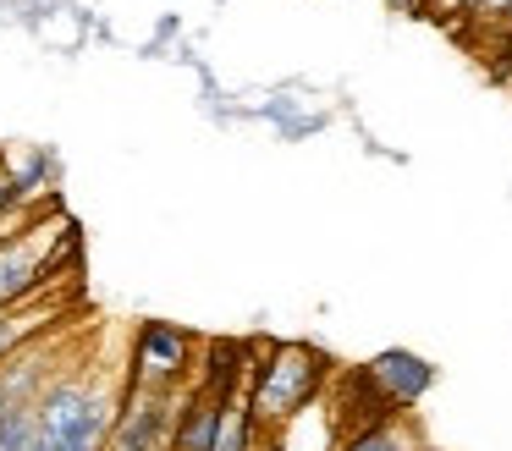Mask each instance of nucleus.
<instances>
[{"label":"nucleus","instance_id":"nucleus-11","mask_svg":"<svg viewBox=\"0 0 512 451\" xmlns=\"http://www.w3.org/2000/svg\"><path fill=\"white\" fill-rule=\"evenodd\" d=\"M501 33V50H496V77H512V28H496Z\"/></svg>","mask_w":512,"mask_h":451},{"label":"nucleus","instance_id":"nucleus-3","mask_svg":"<svg viewBox=\"0 0 512 451\" xmlns=\"http://www.w3.org/2000/svg\"><path fill=\"white\" fill-rule=\"evenodd\" d=\"M199 369V341L171 319H144L127 347V391H188Z\"/></svg>","mask_w":512,"mask_h":451},{"label":"nucleus","instance_id":"nucleus-7","mask_svg":"<svg viewBox=\"0 0 512 451\" xmlns=\"http://www.w3.org/2000/svg\"><path fill=\"white\" fill-rule=\"evenodd\" d=\"M419 429H413L408 413H380L369 418V424H358L353 435H342V446L336 451H419Z\"/></svg>","mask_w":512,"mask_h":451},{"label":"nucleus","instance_id":"nucleus-12","mask_svg":"<svg viewBox=\"0 0 512 451\" xmlns=\"http://www.w3.org/2000/svg\"><path fill=\"white\" fill-rule=\"evenodd\" d=\"M391 11H397V17H424V6H430V0H386Z\"/></svg>","mask_w":512,"mask_h":451},{"label":"nucleus","instance_id":"nucleus-8","mask_svg":"<svg viewBox=\"0 0 512 451\" xmlns=\"http://www.w3.org/2000/svg\"><path fill=\"white\" fill-rule=\"evenodd\" d=\"M474 6H479V0H430V6H424V17L457 28V22H474Z\"/></svg>","mask_w":512,"mask_h":451},{"label":"nucleus","instance_id":"nucleus-5","mask_svg":"<svg viewBox=\"0 0 512 451\" xmlns=\"http://www.w3.org/2000/svg\"><path fill=\"white\" fill-rule=\"evenodd\" d=\"M358 385H364L386 413H408V407H419L424 396H430L435 363L419 358V352H408V347H386V352H375V358L364 363Z\"/></svg>","mask_w":512,"mask_h":451},{"label":"nucleus","instance_id":"nucleus-6","mask_svg":"<svg viewBox=\"0 0 512 451\" xmlns=\"http://www.w3.org/2000/svg\"><path fill=\"white\" fill-rule=\"evenodd\" d=\"M221 418H226V396L188 385L177 402V451H215L221 440Z\"/></svg>","mask_w":512,"mask_h":451},{"label":"nucleus","instance_id":"nucleus-1","mask_svg":"<svg viewBox=\"0 0 512 451\" xmlns=\"http://www.w3.org/2000/svg\"><path fill=\"white\" fill-rule=\"evenodd\" d=\"M127 380H105L100 369H61L39 396V446L45 451H105L122 413Z\"/></svg>","mask_w":512,"mask_h":451},{"label":"nucleus","instance_id":"nucleus-9","mask_svg":"<svg viewBox=\"0 0 512 451\" xmlns=\"http://www.w3.org/2000/svg\"><path fill=\"white\" fill-rule=\"evenodd\" d=\"M17 209V187H12V160L0 154V231H6V220H12Z\"/></svg>","mask_w":512,"mask_h":451},{"label":"nucleus","instance_id":"nucleus-4","mask_svg":"<svg viewBox=\"0 0 512 451\" xmlns=\"http://www.w3.org/2000/svg\"><path fill=\"white\" fill-rule=\"evenodd\" d=\"M177 402L182 391H127L105 451H177Z\"/></svg>","mask_w":512,"mask_h":451},{"label":"nucleus","instance_id":"nucleus-10","mask_svg":"<svg viewBox=\"0 0 512 451\" xmlns=\"http://www.w3.org/2000/svg\"><path fill=\"white\" fill-rule=\"evenodd\" d=\"M507 11H512V0H479V6H474V22L501 28V22H507Z\"/></svg>","mask_w":512,"mask_h":451},{"label":"nucleus","instance_id":"nucleus-2","mask_svg":"<svg viewBox=\"0 0 512 451\" xmlns=\"http://www.w3.org/2000/svg\"><path fill=\"white\" fill-rule=\"evenodd\" d=\"M325 374H331V358L309 341H265L259 352L254 385H248V407H254L259 429L276 435L287 429L298 413H309V402L320 396Z\"/></svg>","mask_w":512,"mask_h":451},{"label":"nucleus","instance_id":"nucleus-13","mask_svg":"<svg viewBox=\"0 0 512 451\" xmlns=\"http://www.w3.org/2000/svg\"><path fill=\"white\" fill-rule=\"evenodd\" d=\"M6 413H12V396H6V385H0V424H6Z\"/></svg>","mask_w":512,"mask_h":451}]
</instances>
